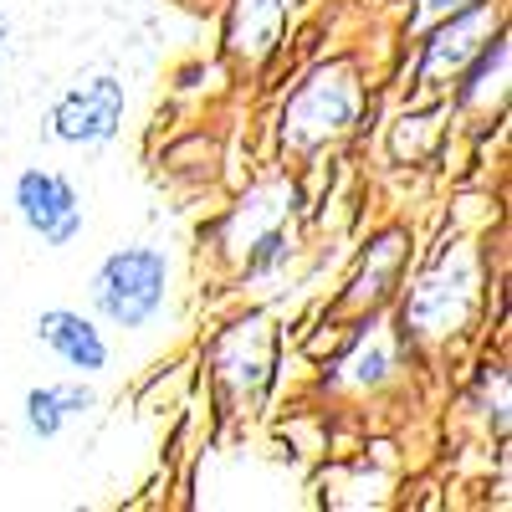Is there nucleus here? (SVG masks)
<instances>
[{
  "instance_id": "nucleus-10",
  "label": "nucleus",
  "mask_w": 512,
  "mask_h": 512,
  "mask_svg": "<svg viewBox=\"0 0 512 512\" xmlns=\"http://www.w3.org/2000/svg\"><path fill=\"white\" fill-rule=\"evenodd\" d=\"M400 349H405V338L390 328L384 313L359 318L349 349L328 364L323 390H338V395H374V390H384V384L395 379V369H400Z\"/></svg>"
},
{
  "instance_id": "nucleus-12",
  "label": "nucleus",
  "mask_w": 512,
  "mask_h": 512,
  "mask_svg": "<svg viewBox=\"0 0 512 512\" xmlns=\"http://www.w3.org/2000/svg\"><path fill=\"white\" fill-rule=\"evenodd\" d=\"M507 82H512V36H507V21L482 41V52L466 62L456 77H451V108L461 118H502L507 113Z\"/></svg>"
},
{
  "instance_id": "nucleus-2",
  "label": "nucleus",
  "mask_w": 512,
  "mask_h": 512,
  "mask_svg": "<svg viewBox=\"0 0 512 512\" xmlns=\"http://www.w3.org/2000/svg\"><path fill=\"white\" fill-rule=\"evenodd\" d=\"M364 113V77L354 57L318 62L277 108V144L292 159H318L328 144H338Z\"/></svg>"
},
{
  "instance_id": "nucleus-9",
  "label": "nucleus",
  "mask_w": 512,
  "mask_h": 512,
  "mask_svg": "<svg viewBox=\"0 0 512 512\" xmlns=\"http://www.w3.org/2000/svg\"><path fill=\"white\" fill-rule=\"evenodd\" d=\"M410 231L405 226H384L379 236H369V246L359 251V267L354 277L344 282V292L333 297V318H369V313H384L390 297L400 292L405 282V267H410Z\"/></svg>"
},
{
  "instance_id": "nucleus-4",
  "label": "nucleus",
  "mask_w": 512,
  "mask_h": 512,
  "mask_svg": "<svg viewBox=\"0 0 512 512\" xmlns=\"http://www.w3.org/2000/svg\"><path fill=\"white\" fill-rule=\"evenodd\" d=\"M210 374H216L221 395L231 405H256L282 369V344H277V328L267 313H246L236 323H226L216 338H210Z\"/></svg>"
},
{
  "instance_id": "nucleus-5",
  "label": "nucleus",
  "mask_w": 512,
  "mask_h": 512,
  "mask_svg": "<svg viewBox=\"0 0 512 512\" xmlns=\"http://www.w3.org/2000/svg\"><path fill=\"white\" fill-rule=\"evenodd\" d=\"M502 26V6L497 0H472L466 11L436 21L431 31L415 36V67H410V98L451 88V77L482 52V41Z\"/></svg>"
},
{
  "instance_id": "nucleus-17",
  "label": "nucleus",
  "mask_w": 512,
  "mask_h": 512,
  "mask_svg": "<svg viewBox=\"0 0 512 512\" xmlns=\"http://www.w3.org/2000/svg\"><path fill=\"white\" fill-rule=\"evenodd\" d=\"M466 6H472V0H410L405 31L420 36V31H431L436 21H446V16H456V11H466Z\"/></svg>"
},
{
  "instance_id": "nucleus-3",
  "label": "nucleus",
  "mask_w": 512,
  "mask_h": 512,
  "mask_svg": "<svg viewBox=\"0 0 512 512\" xmlns=\"http://www.w3.org/2000/svg\"><path fill=\"white\" fill-rule=\"evenodd\" d=\"M169 287H175V262H169L164 246H118L93 267L88 282V303L108 328L123 333H144L164 318L169 308Z\"/></svg>"
},
{
  "instance_id": "nucleus-1",
  "label": "nucleus",
  "mask_w": 512,
  "mask_h": 512,
  "mask_svg": "<svg viewBox=\"0 0 512 512\" xmlns=\"http://www.w3.org/2000/svg\"><path fill=\"white\" fill-rule=\"evenodd\" d=\"M487 308V256L477 241H446L400 297L405 349H446Z\"/></svg>"
},
{
  "instance_id": "nucleus-18",
  "label": "nucleus",
  "mask_w": 512,
  "mask_h": 512,
  "mask_svg": "<svg viewBox=\"0 0 512 512\" xmlns=\"http://www.w3.org/2000/svg\"><path fill=\"white\" fill-rule=\"evenodd\" d=\"M6 41H11V21L0 16V57H6Z\"/></svg>"
},
{
  "instance_id": "nucleus-6",
  "label": "nucleus",
  "mask_w": 512,
  "mask_h": 512,
  "mask_svg": "<svg viewBox=\"0 0 512 512\" xmlns=\"http://www.w3.org/2000/svg\"><path fill=\"white\" fill-rule=\"evenodd\" d=\"M123 113H128V93L123 77L98 72L82 88L62 93L47 113V134L67 149H108L123 134Z\"/></svg>"
},
{
  "instance_id": "nucleus-16",
  "label": "nucleus",
  "mask_w": 512,
  "mask_h": 512,
  "mask_svg": "<svg viewBox=\"0 0 512 512\" xmlns=\"http://www.w3.org/2000/svg\"><path fill=\"white\" fill-rule=\"evenodd\" d=\"M477 395H482V415L492 425L497 446H507V364H482Z\"/></svg>"
},
{
  "instance_id": "nucleus-8",
  "label": "nucleus",
  "mask_w": 512,
  "mask_h": 512,
  "mask_svg": "<svg viewBox=\"0 0 512 512\" xmlns=\"http://www.w3.org/2000/svg\"><path fill=\"white\" fill-rule=\"evenodd\" d=\"M297 210H303V180L297 175H272L262 185H251L236 205H226L221 221H210V251L221 256V262H241V251L272 231V226H292Z\"/></svg>"
},
{
  "instance_id": "nucleus-15",
  "label": "nucleus",
  "mask_w": 512,
  "mask_h": 512,
  "mask_svg": "<svg viewBox=\"0 0 512 512\" xmlns=\"http://www.w3.org/2000/svg\"><path fill=\"white\" fill-rule=\"evenodd\" d=\"M297 256V236L287 231V226H272V231H262L246 251H241V262H236V272L246 277V282H267V277H277L287 262Z\"/></svg>"
},
{
  "instance_id": "nucleus-7",
  "label": "nucleus",
  "mask_w": 512,
  "mask_h": 512,
  "mask_svg": "<svg viewBox=\"0 0 512 512\" xmlns=\"http://www.w3.org/2000/svg\"><path fill=\"white\" fill-rule=\"evenodd\" d=\"M11 205H16V221L52 251L72 246L82 236V226H88L82 195L62 169H41V164L21 169L16 185H11Z\"/></svg>"
},
{
  "instance_id": "nucleus-11",
  "label": "nucleus",
  "mask_w": 512,
  "mask_h": 512,
  "mask_svg": "<svg viewBox=\"0 0 512 512\" xmlns=\"http://www.w3.org/2000/svg\"><path fill=\"white\" fill-rule=\"evenodd\" d=\"M292 11H297V0H226L221 52L236 67H267L282 52Z\"/></svg>"
},
{
  "instance_id": "nucleus-13",
  "label": "nucleus",
  "mask_w": 512,
  "mask_h": 512,
  "mask_svg": "<svg viewBox=\"0 0 512 512\" xmlns=\"http://www.w3.org/2000/svg\"><path fill=\"white\" fill-rule=\"evenodd\" d=\"M36 344L47 349V354H57L72 374H88V379L103 374L108 359H113L98 318L77 313V308H41L36 313Z\"/></svg>"
},
{
  "instance_id": "nucleus-14",
  "label": "nucleus",
  "mask_w": 512,
  "mask_h": 512,
  "mask_svg": "<svg viewBox=\"0 0 512 512\" xmlns=\"http://www.w3.org/2000/svg\"><path fill=\"white\" fill-rule=\"evenodd\" d=\"M98 410V390L88 384V374H72L62 384H31L21 400V420L31 441H57L67 431V420Z\"/></svg>"
}]
</instances>
